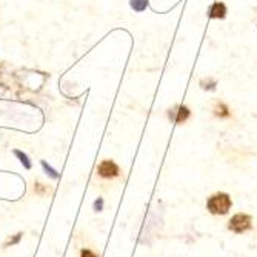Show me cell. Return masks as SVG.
<instances>
[{"label":"cell","mask_w":257,"mask_h":257,"mask_svg":"<svg viewBox=\"0 0 257 257\" xmlns=\"http://www.w3.org/2000/svg\"><path fill=\"white\" fill-rule=\"evenodd\" d=\"M147 5H148L147 0H131V7L136 11H144L147 8Z\"/></svg>","instance_id":"obj_9"},{"label":"cell","mask_w":257,"mask_h":257,"mask_svg":"<svg viewBox=\"0 0 257 257\" xmlns=\"http://www.w3.org/2000/svg\"><path fill=\"white\" fill-rule=\"evenodd\" d=\"M232 202L231 197L225 193H217L214 196H211L206 202V208L209 213L213 214H226L229 211Z\"/></svg>","instance_id":"obj_1"},{"label":"cell","mask_w":257,"mask_h":257,"mask_svg":"<svg viewBox=\"0 0 257 257\" xmlns=\"http://www.w3.org/2000/svg\"><path fill=\"white\" fill-rule=\"evenodd\" d=\"M229 229L234 232H245L251 228V217L248 214H236L229 220Z\"/></svg>","instance_id":"obj_2"},{"label":"cell","mask_w":257,"mask_h":257,"mask_svg":"<svg viewBox=\"0 0 257 257\" xmlns=\"http://www.w3.org/2000/svg\"><path fill=\"white\" fill-rule=\"evenodd\" d=\"M214 114L217 117H229V109L225 103H217L214 108Z\"/></svg>","instance_id":"obj_6"},{"label":"cell","mask_w":257,"mask_h":257,"mask_svg":"<svg viewBox=\"0 0 257 257\" xmlns=\"http://www.w3.org/2000/svg\"><path fill=\"white\" fill-rule=\"evenodd\" d=\"M42 167H43V170H45V173L48 174L50 177H53V179H59V173L53 168V167H50L48 163H46L45 160L42 162Z\"/></svg>","instance_id":"obj_8"},{"label":"cell","mask_w":257,"mask_h":257,"mask_svg":"<svg viewBox=\"0 0 257 257\" xmlns=\"http://www.w3.org/2000/svg\"><path fill=\"white\" fill-rule=\"evenodd\" d=\"M80 257H97V255H96L94 252H92L91 249H82Z\"/></svg>","instance_id":"obj_10"},{"label":"cell","mask_w":257,"mask_h":257,"mask_svg":"<svg viewBox=\"0 0 257 257\" xmlns=\"http://www.w3.org/2000/svg\"><path fill=\"white\" fill-rule=\"evenodd\" d=\"M168 117L176 123H183L190 117V109L186 106H183V105H177V106H174V108H171L168 111Z\"/></svg>","instance_id":"obj_4"},{"label":"cell","mask_w":257,"mask_h":257,"mask_svg":"<svg viewBox=\"0 0 257 257\" xmlns=\"http://www.w3.org/2000/svg\"><path fill=\"white\" fill-rule=\"evenodd\" d=\"M225 13H226V8H225L223 4H214L211 7V10H209V17L222 19V17H225Z\"/></svg>","instance_id":"obj_5"},{"label":"cell","mask_w":257,"mask_h":257,"mask_svg":"<svg viewBox=\"0 0 257 257\" xmlns=\"http://www.w3.org/2000/svg\"><path fill=\"white\" fill-rule=\"evenodd\" d=\"M34 191L37 193V194H45V188L42 186V183H36V186H34Z\"/></svg>","instance_id":"obj_11"},{"label":"cell","mask_w":257,"mask_h":257,"mask_svg":"<svg viewBox=\"0 0 257 257\" xmlns=\"http://www.w3.org/2000/svg\"><path fill=\"white\" fill-rule=\"evenodd\" d=\"M102 206H103V200H102V199H97L96 203H94L96 211H102Z\"/></svg>","instance_id":"obj_12"},{"label":"cell","mask_w":257,"mask_h":257,"mask_svg":"<svg viewBox=\"0 0 257 257\" xmlns=\"http://www.w3.org/2000/svg\"><path fill=\"white\" fill-rule=\"evenodd\" d=\"M14 154L20 159V162L23 163V167H25L27 170H30V168H31V162H30V159H28V156H27L25 153H22V151L16 150V151H14Z\"/></svg>","instance_id":"obj_7"},{"label":"cell","mask_w":257,"mask_h":257,"mask_svg":"<svg viewBox=\"0 0 257 257\" xmlns=\"http://www.w3.org/2000/svg\"><path fill=\"white\" fill-rule=\"evenodd\" d=\"M97 173L103 179H112V177L119 176L120 170L117 167V163H114L112 160H103L100 165L97 167Z\"/></svg>","instance_id":"obj_3"}]
</instances>
